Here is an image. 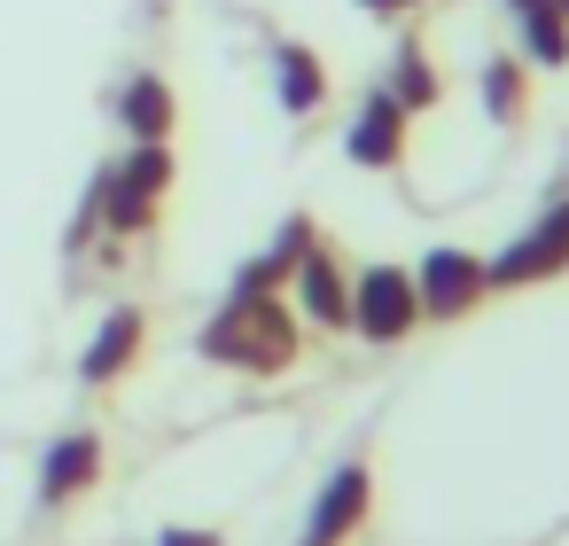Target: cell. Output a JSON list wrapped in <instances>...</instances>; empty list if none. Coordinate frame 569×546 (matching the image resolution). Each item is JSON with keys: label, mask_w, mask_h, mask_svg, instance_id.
<instances>
[{"label": "cell", "mask_w": 569, "mask_h": 546, "mask_svg": "<svg viewBox=\"0 0 569 546\" xmlns=\"http://www.w3.org/2000/svg\"><path fill=\"white\" fill-rule=\"evenodd\" d=\"M196 351L211 359V367H227V375H258V383H273V375H289L297 359H305V320L289 312V297H227L203 328H196Z\"/></svg>", "instance_id": "6da1fadb"}, {"label": "cell", "mask_w": 569, "mask_h": 546, "mask_svg": "<svg viewBox=\"0 0 569 546\" xmlns=\"http://www.w3.org/2000/svg\"><path fill=\"white\" fill-rule=\"evenodd\" d=\"M172 180H180L172 141H126V157L110 172H94V188H102V242L149 235L164 219V203H172Z\"/></svg>", "instance_id": "7a4b0ae2"}, {"label": "cell", "mask_w": 569, "mask_h": 546, "mask_svg": "<svg viewBox=\"0 0 569 546\" xmlns=\"http://www.w3.org/2000/svg\"><path fill=\"white\" fill-rule=\"evenodd\" d=\"M421 328V297H413V266H390V258H375V266H359L351 274V336H367V344H406Z\"/></svg>", "instance_id": "3957f363"}, {"label": "cell", "mask_w": 569, "mask_h": 546, "mask_svg": "<svg viewBox=\"0 0 569 546\" xmlns=\"http://www.w3.org/2000/svg\"><path fill=\"white\" fill-rule=\"evenodd\" d=\"M413 297H421V320H468V312H483V305H491V266H483V250H460V242L421 250Z\"/></svg>", "instance_id": "277c9868"}, {"label": "cell", "mask_w": 569, "mask_h": 546, "mask_svg": "<svg viewBox=\"0 0 569 546\" xmlns=\"http://www.w3.org/2000/svg\"><path fill=\"white\" fill-rule=\"evenodd\" d=\"M483 266H491V297H499V289L561 281V274H569V188H561V196H553V203H546V211H538L499 258H483Z\"/></svg>", "instance_id": "5b68a950"}, {"label": "cell", "mask_w": 569, "mask_h": 546, "mask_svg": "<svg viewBox=\"0 0 569 546\" xmlns=\"http://www.w3.org/2000/svg\"><path fill=\"white\" fill-rule=\"evenodd\" d=\"M289 312L305 320V328H320V336H343L351 328V274H343V258L328 250V235L297 258V274H289Z\"/></svg>", "instance_id": "8992f818"}, {"label": "cell", "mask_w": 569, "mask_h": 546, "mask_svg": "<svg viewBox=\"0 0 569 546\" xmlns=\"http://www.w3.org/2000/svg\"><path fill=\"white\" fill-rule=\"evenodd\" d=\"M367 515H375V468H367V460H336V468L320 476V492H312L305 538H312V546H343V538L367 530Z\"/></svg>", "instance_id": "52a82bcc"}, {"label": "cell", "mask_w": 569, "mask_h": 546, "mask_svg": "<svg viewBox=\"0 0 569 546\" xmlns=\"http://www.w3.org/2000/svg\"><path fill=\"white\" fill-rule=\"evenodd\" d=\"M406 149H413V118H406L382 87H367V102H359L351 126H343V157H351L359 172H406Z\"/></svg>", "instance_id": "ba28073f"}, {"label": "cell", "mask_w": 569, "mask_h": 546, "mask_svg": "<svg viewBox=\"0 0 569 546\" xmlns=\"http://www.w3.org/2000/svg\"><path fill=\"white\" fill-rule=\"evenodd\" d=\"M141 351H149V312H141V305H110V312L94 320L87 351H79V383H87V390H110L118 375H133Z\"/></svg>", "instance_id": "9c48e42d"}, {"label": "cell", "mask_w": 569, "mask_h": 546, "mask_svg": "<svg viewBox=\"0 0 569 546\" xmlns=\"http://www.w3.org/2000/svg\"><path fill=\"white\" fill-rule=\"evenodd\" d=\"M102 468H110L102 437H94V429H63V437L48 445V460H40V507H71V499H87V492L102 484Z\"/></svg>", "instance_id": "30bf717a"}, {"label": "cell", "mask_w": 569, "mask_h": 546, "mask_svg": "<svg viewBox=\"0 0 569 546\" xmlns=\"http://www.w3.org/2000/svg\"><path fill=\"white\" fill-rule=\"evenodd\" d=\"M312 242H320V227H312L305 211H289V219L273 227V242L234 274V289H242V297H281V289H289V274H297V258H305Z\"/></svg>", "instance_id": "8fae6325"}, {"label": "cell", "mask_w": 569, "mask_h": 546, "mask_svg": "<svg viewBox=\"0 0 569 546\" xmlns=\"http://www.w3.org/2000/svg\"><path fill=\"white\" fill-rule=\"evenodd\" d=\"M375 87H382V95H390L406 118H429V110L445 102V71L429 63V48H421L413 32L390 48V63H382V79H375Z\"/></svg>", "instance_id": "7c38bea8"}, {"label": "cell", "mask_w": 569, "mask_h": 546, "mask_svg": "<svg viewBox=\"0 0 569 546\" xmlns=\"http://www.w3.org/2000/svg\"><path fill=\"white\" fill-rule=\"evenodd\" d=\"M507 17H515V56L530 71H561L569 63V17H561V0H507Z\"/></svg>", "instance_id": "4fadbf2b"}, {"label": "cell", "mask_w": 569, "mask_h": 546, "mask_svg": "<svg viewBox=\"0 0 569 546\" xmlns=\"http://www.w3.org/2000/svg\"><path fill=\"white\" fill-rule=\"evenodd\" d=\"M328 63L305 48V40H281L273 48V102L289 110V118H312V110H328Z\"/></svg>", "instance_id": "5bb4252c"}, {"label": "cell", "mask_w": 569, "mask_h": 546, "mask_svg": "<svg viewBox=\"0 0 569 546\" xmlns=\"http://www.w3.org/2000/svg\"><path fill=\"white\" fill-rule=\"evenodd\" d=\"M118 126H126V141H172V126H180V95H172L157 71H133L126 95H118Z\"/></svg>", "instance_id": "9a60e30c"}, {"label": "cell", "mask_w": 569, "mask_h": 546, "mask_svg": "<svg viewBox=\"0 0 569 546\" xmlns=\"http://www.w3.org/2000/svg\"><path fill=\"white\" fill-rule=\"evenodd\" d=\"M476 102H483L491 126H522L530 118V63L522 56H491L476 71Z\"/></svg>", "instance_id": "2e32d148"}, {"label": "cell", "mask_w": 569, "mask_h": 546, "mask_svg": "<svg viewBox=\"0 0 569 546\" xmlns=\"http://www.w3.org/2000/svg\"><path fill=\"white\" fill-rule=\"evenodd\" d=\"M359 9H367V17H382V24H398V17H421L429 0H359Z\"/></svg>", "instance_id": "e0dca14e"}, {"label": "cell", "mask_w": 569, "mask_h": 546, "mask_svg": "<svg viewBox=\"0 0 569 546\" xmlns=\"http://www.w3.org/2000/svg\"><path fill=\"white\" fill-rule=\"evenodd\" d=\"M157 546H227V538H219V530H196V523H172Z\"/></svg>", "instance_id": "ac0fdd59"}, {"label": "cell", "mask_w": 569, "mask_h": 546, "mask_svg": "<svg viewBox=\"0 0 569 546\" xmlns=\"http://www.w3.org/2000/svg\"><path fill=\"white\" fill-rule=\"evenodd\" d=\"M561 17H569V0H561Z\"/></svg>", "instance_id": "d6986e66"}, {"label": "cell", "mask_w": 569, "mask_h": 546, "mask_svg": "<svg viewBox=\"0 0 569 546\" xmlns=\"http://www.w3.org/2000/svg\"><path fill=\"white\" fill-rule=\"evenodd\" d=\"M305 546H312V538H305Z\"/></svg>", "instance_id": "ffe728a7"}]
</instances>
